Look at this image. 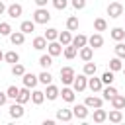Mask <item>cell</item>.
Wrapping results in <instances>:
<instances>
[{
    "mask_svg": "<svg viewBox=\"0 0 125 125\" xmlns=\"http://www.w3.org/2000/svg\"><path fill=\"white\" fill-rule=\"evenodd\" d=\"M109 70H113V72L123 70V64H121V59H119V57H113V59L109 61Z\"/></svg>",
    "mask_w": 125,
    "mask_h": 125,
    "instance_id": "cell-34",
    "label": "cell"
},
{
    "mask_svg": "<svg viewBox=\"0 0 125 125\" xmlns=\"http://www.w3.org/2000/svg\"><path fill=\"white\" fill-rule=\"evenodd\" d=\"M113 51H115V57H119V59H125V43L117 41V45L113 47Z\"/></svg>",
    "mask_w": 125,
    "mask_h": 125,
    "instance_id": "cell-38",
    "label": "cell"
},
{
    "mask_svg": "<svg viewBox=\"0 0 125 125\" xmlns=\"http://www.w3.org/2000/svg\"><path fill=\"white\" fill-rule=\"evenodd\" d=\"M80 59L86 62V61H92V57H94V49L90 47V45H84V47H80Z\"/></svg>",
    "mask_w": 125,
    "mask_h": 125,
    "instance_id": "cell-14",
    "label": "cell"
},
{
    "mask_svg": "<svg viewBox=\"0 0 125 125\" xmlns=\"http://www.w3.org/2000/svg\"><path fill=\"white\" fill-rule=\"evenodd\" d=\"M88 45H90L92 49H100V47L104 45V37H102V33H100V31L92 33V35L88 37Z\"/></svg>",
    "mask_w": 125,
    "mask_h": 125,
    "instance_id": "cell-6",
    "label": "cell"
},
{
    "mask_svg": "<svg viewBox=\"0 0 125 125\" xmlns=\"http://www.w3.org/2000/svg\"><path fill=\"white\" fill-rule=\"evenodd\" d=\"M94 29H96V31H105V29H107V21H105L104 18H96V20H94Z\"/></svg>",
    "mask_w": 125,
    "mask_h": 125,
    "instance_id": "cell-32",
    "label": "cell"
},
{
    "mask_svg": "<svg viewBox=\"0 0 125 125\" xmlns=\"http://www.w3.org/2000/svg\"><path fill=\"white\" fill-rule=\"evenodd\" d=\"M88 105L86 104H78V105H74L72 107V113H74V117H78V119H86L88 117Z\"/></svg>",
    "mask_w": 125,
    "mask_h": 125,
    "instance_id": "cell-8",
    "label": "cell"
},
{
    "mask_svg": "<svg viewBox=\"0 0 125 125\" xmlns=\"http://www.w3.org/2000/svg\"><path fill=\"white\" fill-rule=\"evenodd\" d=\"M72 45H74L76 49H80V47H84V45H88V37H86L84 33H78L76 37H72Z\"/></svg>",
    "mask_w": 125,
    "mask_h": 125,
    "instance_id": "cell-23",
    "label": "cell"
},
{
    "mask_svg": "<svg viewBox=\"0 0 125 125\" xmlns=\"http://www.w3.org/2000/svg\"><path fill=\"white\" fill-rule=\"evenodd\" d=\"M105 119H107V111L102 107H96L94 109V123H104Z\"/></svg>",
    "mask_w": 125,
    "mask_h": 125,
    "instance_id": "cell-21",
    "label": "cell"
},
{
    "mask_svg": "<svg viewBox=\"0 0 125 125\" xmlns=\"http://www.w3.org/2000/svg\"><path fill=\"white\" fill-rule=\"evenodd\" d=\"M35 4H37V8H47V2L49 0H33Z\"/></svg>",
    "mask_w": 125,
    "mask_h": 125,
    "instance_id": "cell-45",
    "label": "cell"
},
{
    "mask_svg": "<svg viewBox=\"0 0 125 125\" xmlns=\"http://www.w3.org/2000/svg\"><path fill=\"white\" fill-rule=\"evenodd\" d=\"M88 88H90L92 92H102V88H104L102 78H96V74H94L92 78H88Z\"/></svg>",
    "mask_w": 125,
    "mask_h": 125,
    "instance_id": "cell-10",
    "label": "cell"
},
{
    "mask_svg": "<svg viewBox=\"0 0 125 125\" xmlns=\"http://www.w3.org/2000/svg\"><path fill=\"white\" fill-rule=\"evenodd\" d=\"M115 80V76H113V70H105L104 74H102V82L104 84H111Z\"/></svg>",
    "mask_w": 125,
    "mask_h": 125,
    "instance_id": "cell-40",
    "label": "cell"
},
{
    "mask_svg": "<svg viewBox=\"0 0 125 125\" xmlns=\"http://www.w3.org/2000/svg\"><path fill=\"white\" fill-rule=\"evenodd\" d=\"M23 113H25V111H23V104L16 102V104L10 105V117H12V119H21Z\"/></svg>",
    "mask_w": 125,
    "mask_h": 125,
    "instance_id": "cell-5",
    "label": "cell"
},
{
    "mask_svg": "<svg viewBox=\"0 0 125 125\" xmlns=\"http://www.w3.org/2000/svg\"><path fill=\"white\" fill-rule=\"evenodd\" d=\"M62 45L59 43V41H49V45H47V53L51 55V57H59L61 53H62Z\"/></svg>",
    "mask_w": 125,
    "mask_h": 125,
    "instance_id": "cell-7",
    "label": "cell"
},
{
    "mask_svg": "<svg viewBox=\"0 0 125 125\" xmlns=\"http://www.w3.org/2000/svg\"><path fill=\"white\" fill-rule=\"evenodd\" d=\"M6 10H8V8H6V6H4V2H2V0H0V16H2V14H4V12H6Z\"/></svg>",
    "mask_w": 125,
    "mask_h": 125,
    "instance_id": "cell-47",
    "label": "cell"
},
{
    "mask_svg": "<svg viewBox=\"0 0 125 125\" xmlns=\"http://www.w3.org/2000/svg\"><path fill=\"white\" fill-rule=\"evenodd\" d=\"M111 107H115V109H125V96H121L119 92L111 98Z\"/></svg>",
    "mask_w": 125,
    "mask_h": 125,
    "instance_id": "cell-17",
    "label": "cell"
},
{
    "mask_svg": "<svg viewBox=\"0 0 125 125\" xmlns=\"http://www.w3.org/2000/svg\"><path fill=\"white\" fill-rule=\"evenodd\" d=\"M31 102H33L35 105H41V104L45 102V92H41V90H35V92L31 94Z\"/></svg>",
    "mask_w": 125,
    "mask_h": 125,
    "instance_id": "cell-30",
    "label": "cell"
},
{
    "mask_svg": "<svg viewBox=\"0 0 125 125\" xmlns=\"http://www.w3.org/2000/svg\"><path fill=\"white\" fill-rule=\"evenodd\" d=\"M45 39H47V41H57V39H59V31H57L55 27H49V29L45 31Z\"/></svg>",
    "mask_w": 125,
    "mask_h": 125,
    "instance_id": "cell-36",
    "label": "cell"
},
{
    "mask_svg": "<svg viewBox=\"0 0 125 125\" xmlns=\"http://www.w3.org/2000/svg\"><path fill=\"white\" fill-rule=\"evenodd\" d=\"M6 12H8V16H10V18H14V20H16V18H20V16H21L23 8H21V4H10Z\"/></svg>",
    "mask_w": 125,
    "mask_h": 125,
    "instance_id": "cell-13",
    "label": "cell"
},
{
    "mask_svg": "<svg viewBox=\"0 0 125 125\" xmlns=\"http://www.w3.org/2000/svg\"><path fill=\"white\" fill-rule=\"evenodd\" d=\"M31 100V94H29V88L27 86H23V88H20V94H18V98H16V102H20V104H27Z\"/></svg>",
    "mask_w": 125,
    "mask_h": 125,
    "instance_id": "cell-15",
    "label": "cell"
},
{
    "mask_svg": "<svg viewBox=\"0 0 125 125\" xmlns=\"http://www.w3.org/2000/svg\"><path fill=\"white\" fill-rule=\"evenodd\" d=\"M53 123H55L53 119H45V121H43V125H53Z\"/></svg>",
    "mask_w": 125,
    "mask_h": 125,
    "instance_id": "cell-48",
    "label": "cell"
},
{
    "mask_svg": "<svg viewBox=\"0 0 125 125\" xmlns=\"http://www.w3.org/2000/svg\"><path fill=\"white\" fill-rule=\"evenodd\" d=\"M84 104L88 105V107H102V104H104V98H98V96H88L86 100H84Z\"/></svg>",
    "mask_w": 125,
    "mask_h": 125,
    "instance_id": "cell-16",
    "label": "cell"
},
{
    "mask_svg": "<svg viewBox=\"0 0 125 125\" xmlns=\"http://www.w3.org/2000/svg\"><path fill=\"white\" fill-rule=\"evenodd\" d=\"M10 41H12V45H23V41H25V33L20 29V31H12L10 33Z\"/></svg>",
    "mask_w": 125,
    "mask_h": 125,
    "instance_id": "cell-11",
    "label": "cell"
},
{
    "mask_svg": "<svg viewBox=\"0 0 125 125\" xmlns=\"http://www.w3.org/2000/svg\"><path fill=\"white\" fill-rule=\"evenodd\" d=\"M72 88H74V92H84L86 88H88V76L82 72V74H78V76H74V80H72Z\"/></svg>",
    "mask_w": 125,
    "mask_h": 125,
    "instance_id": "cell-1",
    "label": "cell"
},
{
    "mask_svg": "<svg viewBox=\"0 0 125 125\" xmlns=\"http://www.w3.org/2000/svg\"><path fill=\"white\" fill-rule=\"evenodd\" d=\"M74 117V113H72V109H57V119L59 121H70Z\"/></svg>",
    "mask_w": 125,
    "mask_h": 125,
    "instance_id": "cell-18",
    "label": "cell"
},
{
    "mask_svg": "<svg viewBox=\"0 0 125 125\" xmlns=\"http://www.w3.org/2000/svg\"><path fill=\"white\" fill-rule=\"evenodd\" d=\"M59 96H61V90H59L57 86H53V84H47V90H45V98L53 102V100H57Z\"/></svg>",
    "mask_w": 125,
    "mask_h": 125,
    "instance_id": "cell-12",
    "label": "cell"
},
{
    "mask_svg": "<svg viewBox=\"0 0 125 125\" xmlns=\"http://www.w3.org/2000/svg\"><path fill=\"white\" fill-rule=\"evenodd\" d=\"M123 74H125V68H123Z\"/></svg>",
    "mask_w": 125,
    "mask_h": 125,
    "instance_id": "cell-50",
    "label": "cell"
},
{
    "mask_svg": "<svg viewBox=\"0 0 125 125\" xmlns=\"http://www.w3.org/2000/svg\"><path fill=\"white\" fill-rule=\"evenodd\" d=\"M51 80H53V76H51V72H49V70H43V72L39 74V82H41V84H45V86H47V84H51Z\"/></svg>",
    "mask_w": 125,
    "mask_h": 125,
    "instance_id": "cell-39",
    "label": "cell"
},
{
    "mask_svg": "<svg viewBox=\"0 0 125 125\" xmlns=\"http://www.w3.org/2000/svg\"><path fill=\"white\" fill-rule=\"evenodd\" d=\"M49 20H51V14H49L47 8H37L33 12V21L35 23H47Z\"/></svg>",
    "mask_w": 125,
    "mask_h": 125,
    "instance_id": "cell-2",
    "label": "cell"
},
{
    "mask_svg": "<svg viewBox=\"0 0 125 125\" xmlns=\"http://www.w3.org/2000/svg\"><path fill=\"white\" fill-rule=\"evenodd\" d=\"M72 6L76 10H82V8H86V0H72Z\"/></svg>",
    "mask_w": 125,
    "mask_h": 125,
    "instance_id": "cell-44",
    "label": "cell"
},
{
    "mask_svg": "<svg viewBox=\"0 0 125 125\" xmlns=\"http://www.w3.org/2000/svg\"><path fill=\"white\" fill-rule=\"evenodd\" d=\"M96 70H98L96 62H92V61H86V62H84V74H86V76H94Z\"/></svg>",
    "mask_w": 125,
    "mask_h": 125,
    "instance_id": "cell-28",
    "label": "cell"
},
{
    "mask_svg": "<svg viewBox=\"0 0 125 125\" xmlns=\"http://www.w3.org/2000/svg\"><path fill=\"white\" fill-rule=\"evenodd\" d=\"M6 100H8V94H6V92H0V105H4Z\"/></svg>",
    "mask_w": 125,
    "mask_h": 125,
    "instance_id": "cell-46",
    "label": "cell"
},
{
    "mask_svg": "<svg viewBox=\"0 0 125 125\" xmlns=\"http://www.w3.org/2000/svg\"><path fill=\"white\" fill-rule=\"evenodd\" d=\"M0 61H4V53L2 51H0Z\"/></svg>",
    "mask_w": 125,
    "mask_h": 125,
    "instance_id": "cell-49",
    "label": "cell"
},
{
    "mask_svg": "<svg viewBox=\"0 0 125 125\" xmlns=\"http://www.w3.org/2000/svg\"><path fill=\"white\" fill-rule=\"evenodd\" d=\"M107 119L111 121V123H121L123 121V113H121V109H111L109 113H107Z\"/></svg>",
    "mask_w": 125,
    "mask_h": 125,
    "instance_id": "cell-22",
    "label": "cell"
},
{
    "mask_svg": "<svg viewBox=\"0 0 125 125\" xmlns=\"http://www.w3.org/2000/svg\"><path fill=\"white\" fill-rule=\"evenodd\" d=\"M53 6H55L57 10H64V8L68 6V0H53Z\"/></svg>",
    "mask_w": 125,
    "mask_h": 125,
    "instance_id": "cell-43",
    "label": "cell"
},
{
    "mask_svg": "<svg viewBox=\"0 0 125 125\" xmlns=\"http://www.w3.org/2000/svg\"><path fill=\"white\" fill-rule=\"evenodd\" d=\"M66 29H68V31H76V29H78V18H76V16H70V18L66 20Z\"/></svg>",
    "mask_w": 125,
    "mask_h": 125,
    "instance_id": "cell-35",
    "label": "cell"
},
{
    "mask_svg": "<svg viewBox=\"0 0 125 125\" xmlns=\"http://www.w3.org/2000/svg\"><path fill=\"white\" fill-rule=\"evenodd\" d=\"M47 45H49V41L45 39V35H43V37L39 35V37H35V39H33V49H37V51L47 49Z\"/></svg>",
    "mask_w": 125,
    "mask_h": 125,
    "instance_id": "cell-24",
    "label": "cell"
},
{
    "mask_svg": "<svg viewBox=\"0 0 125 125\" xmlns=\"http://www.w3.org/2000/svg\"><path fill=\"white\" fill-rule=\"evenodd\" d=\"M61 96H62V100H64V102L72 104V102H74V88H68V86H64V88L61 90Z\"/></svg>",
    "mask_w": 125,
    "mask_h": 125,
    "instance_id": "cell-20",
    "label": "cell"
},
{
    "mask_svg": "<svg viewBox=\"0 0 125 125\" xmlns=\"http://www.w3.org/2000/svg\"><path fill=\"white\" fill-rule=\"evenodd\" d=\"M6 94H8V98H10V100H16V98H18V94H20V88H16V86H8Z\"/></svg>",
    "mask_w": 125,
    "mask_h": 125,
    "instance_id": "cell-41",
    "label": "cell"
},
{
    "mask_svg": "<svg viewBox=\"0 0 125 125\" xmlns=\"http://www.w3.org/2000/svg\"><path fill=\"white\" fill-rule=\"evenodd\" d=\"M107 16L109 18H119V16H123V6H121V2H111L109 6H107Z\"/></svg>",
    "mask_w": 125,
    "mask_h": 125,
    "instance_id": "cell-4",
    "label": "cell"
},
{
    "mask_svg": "<svg viewBox=\"0 0 125 125\" xmlns=\"http://www.w3.org/2000/svg\"><path fill=\"white\" fill-rule=\"evenodd\" d=\"M39 64H41V66L47 70V68L53 64V57H51L49 53H47V55H41V57H39Z\"/></svg>",
    "mask_w": 125,
    "mask_h": 125,
    "instance_id": "cell-33",
    "label": "cell"
},
{
    "mask_svg": "<svg viewBox=\"0 0 125 125\" xmlns=\"http://www.w3.org/2000/svg\"><path fill=\"white\" fill-rule=\"evenodd\" d=\"M10 33H12L10 23H8V21H2V23H0V35H10Z\"/></svg>",
    "mask_w": 125,
    "mask_h": 125,
    "instance_id": "cell-42",
    "label": "cell"
},
{
    "mask_svg": "<svg viewBox=\"0 0 125 125\" xmlns=\"http://www.w3.org/2000/svg\"><path fill=\"white\" fill-rule=\"evenodd\" d=\"M37 82H39V76H35L33 72H25V74H23V86H27V88H35Z\"/></svg>",
    "mask_w": 125,
    "mask_h": 125,
    "instance_id": "cell-9",
    "label": "cell"
},
{
    "mask_svg": "<svg viewBox=\"0 0 125 125\" xmlns=\"http://www.w3.org/2000/svg\"><path fill=\"white\" fill-rule=\"evenodd\" d=\"M20 29H21L23 33H31V31H35V21H33V20H27V21H21V25H20Z\"/></svg>",
    "mask_w": 125,
    "mask_h": 125,
    "instance_id": "cell-31",
    "label": "cell"
},
{
    "mask_svg": "<svg viewBox=\"0 0 125 125\" xmlns=\"http://www.w3.org/2000/svg\"><path fill=\"white\" fill-rule=\"evenodd\" d=\"M109 35H111L113 41H123V39H125V29H123V27H113Z\"/></svg>",
    "mask_w": 125,
    "mask_h": 125,
    "instance_id": "cell-26",
    "label": "cell"
},
{
    "mask_svg": "<svg viewBox=\"0 0 125 125\" xmlns=\"http://www.w3.org/2000/svg\"><path fill=\"white\" fill-rule=\"evenodd\" d=\"M4 61L10 64H16V62H20V55L16 51H8V53H4Z\"/></svg>",
    "mask_w": 125,
    "mask_h": 125,
    "instance_id": "cell-27",
    "label": "cell"
},
{
    "mask_svg": "<svg viewBox=\"0 0 125 125\" xmlns=\"http://www.w3.org/2000/svg\"><path fill=\"white\" fill-rule=\"evenodd\" d=\"M12 74H14V76H23V74H25V66L20 64V62L12 64Z\"/></svg>",
    "mask_w": 125,
    "mask_h": 125,
    "instance_id": "cell-37",
    "label": "cell"
},
{
    "mask_svg": "<svg viewBox=\"0 0 125 125\" xmlns=\"http://www.w3.org/2000/svg\"><path fill=\"white\" fill-rule=\"evenodd\" d=\"M57 41H59V43H61L62 47H64V45H70V43H72V33H70L68 29H66V31H61V33H59V39H57Z\"/></svg>",
    "mask_w": 125,
    "mask_h": 125,
    "instance_id": "cell-19",
    "label": "cell"
},
{
    "mask_svg": "<svg viewBox=\"0 0 125 125\" xmlns=\"http://www.w3.org/2000/svg\"><path fill=\"white\" fill-rule=\"evenodd\" d=\"M62 55H64V57L70 61V59H74V57L78 55V49H76L72 43H70V45H64V49H62Z\"/></svg>",
    "mask_w": 125,
    "mask_h": 125,
    "instance_id": "cell-25",
    "label": "cell"
},
{
    "mask_svg": "<svg viewBox=\"0 0 125 125\" xmlns=\"http://www.w3.org/2000/svg\"><path fill=\"white\" fill-rule=\"evenodd\" d=\"M102 92H104V100H107V102H111V98L117 94V90H115L111 84H107L105 88H102Z\"/></svg>",
    "mask_w": 125,
    "mask_h": 125,
    "instance_id": "cell-29",
    "label": "cell"
},
{
    "mask_svg": "<svg viewBox=\"0 0 125 125\" xmlns=\"http://www.w3.org/2000/svg\"><path fill=\"white\" fill-rule=\"evenodd\" d=\"M74 76H76V74H74V68H72V66H62V68H61V80H62L64 86L72 84Z\"/></svg>",
    "mask_w": 125,
    "mask_h": 125,
    "instance_id": "cell-3",
    "label": "cell"
}]
</instances>
